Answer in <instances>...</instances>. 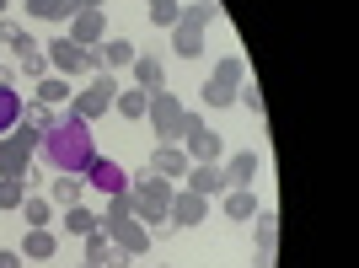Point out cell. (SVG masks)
<instances>
[{
	"label": "cell",
	"mask_w": 359,
	"mask_h": 268,
	"mask_svg": "<svg viewBox=\"0 0 359 268\" xmlns=\"http://www.w3.org/2000/svg\"><path fill=\"white\" fill-rule=\"evenodd\" d=\"M32 156H38L48 172H60V177H81V172L97 161V134H91L86 119L65 113V119H54V129L38 140V150H32Z\"/></svg>",
	"instance_id": "6da1fadb"
},
{
	"label": "cell",
	"mask_w": 359,
	"mask_h": 268,
	"mask_svg": "<svg viewBox=\"0 0 359 268\" xmlns=\"http://www.w3.org/2000/svg\"><path fill=\"white\" fill-rule=\"evenodd\" d=\"M172 194H177V182L150 177V172H140V177L129 182V209H135V220L145 225L150 236H156V231H177V225L166 220V209H172Z\"/></svg>",
	"instance_id": "7a4b0ae2"
},
{
	"label": "cell",
	"mask_w": 359,
	"mask_h": 268,
	"mask_svg": "<svg viewBox=\"0 0 359 268\" xmlns=\"http://www.w3.org/2000/svg\"><path fill=\"white\" fill-rule=\"evenodd\" d=\"M102 236L118 247V253H129V257H145L150 253V231L135 220V209H129V194H113L107 199V209H102Z\"/></svg>",
	"instance_id": "3957f363"
},
{
	"label": "cell",
	"mask_w": 359,
	"mask_h": 268,
	"mask_svg": "<svg viewBox=\"0 0 359 268\" xmlns=\"http://www.w3.org/2000/svg\"><path fill=\"white\" fill-rule=\"evenodd\" d=\"M113 97H118V75H113V70H97V75H86V86L70 97V113L91 123V119H102L107 107H113Z\"/></svg>",
	"instance_id": "277c9868"
},
{
	"label": "cell",
	"mask_w": 359,
	"mask_h": 268,
	"mask_svg": "<svg viewBox=\"0 0 359 268\" xmlns=\"http://www.w3.org/2000/svg\"><path fill=\"white\" fill-rule=\"evenodd\" d=\"M241 81H247V65H241V54H220L215 60V70H210V81H204V102L210 107H231L236 102V91H241Z\"/></svg>",
	"instance_id": "5b68a950"
},
{
	"label": "cell",
	"mask_w": 359,
	"mask_h": 268,
	"mask_svg": "<svg viewBox=\"0 0 359 268\" xmlns=\"http://www.w3.org/2000/svg\"><path fill=\"white\" fill-rule=\"evenodd\" d=\"M43 54H48V70H60L65 81H75V75H97V70H102V65H97V54H91V48H81V43H70V38H48Z\"/></svg>",
	"instance_id": "8992f818"
},
{
	"label": "cell",
	"mask_w": 359,
	"mask_h": 268,
	"mask_svg": "<svg viewBox=\"0 0 359 268\" xmlns=\"http://www.w3.org/2000/svg\"><path fill=\"white\" fill-rule=\"evenodd\" d=\"M182 113H188V107H182L166 86H161V91H150L145 119H150V129L161 134V145H177V140H182Z\"/></svg>",
	"instance_id": "52a82bcc"
},
{
	"label": "cell",
	"mask_w": 359,
	"mask_h": 268,
	"mask_svg": "<svg viewBox=\"0 0 359 268\" xmlns=\"http://www.w3.org/2000/svg\"><path fill=\"white\" fill-rule=\"evenodd\" d=\"M177 145L188 150V161H220V156H225V140L198 119V113H182V140H177Z\"/></svg>",
	"instance_id": "ba28073f"
},
{
	"label": "cell",
	"mask_w": 359,
	"mask_h": 268,
	"mask_svg": "<svg viewBox=\"0 0 359 268\" xmlns=\"http://www.w3.org/2000/svg\"><path fill=\"white\" fill-rule=\"evenodd\" d=\"M81 177H86V188H97V194H107V199H113V194H129V172H123L118 161H107V156H97Z\"/></svg>",
	"instance_id": "9c48e42d"
},
{
	"label": "cell",
	"mask_w": 359,
	"mask_h": 268,
	"mask_svg": "<svg viewBox=\"0 0 359 268\" xmlns=\"http://www.w3.org/2000/svg\"><path fill=\"white\" fill-rule=\"evenodd\" d=\"M188 166H194V161H188V150H182V145H156V150H150V161H145V172L172 182V177H188Z\"/></svg>",
	"instance_id": "30bf717a"
},
{
	"label": "cell",
	"mask_w": 359,
	"mask_h": 268,
	"mask_svg": "<svg viewBox=\"0 0 359 268\" xmlns=\"http://www.w3.org/2000/svg\"><path fill=\"white\" fill-rule=\"evenodd\" d=\"M188 194L220 199V194H225V166H220V161H194V166H188Z\"/></svg>",
	"instance_id": "8fae6325"
},
{
	"label": "cell",
	"mask_w": 359,
	"mask_h": 268,
	"mask_svg": "<svg viewBox=\"0 0 359 268\" xmlns=\"http://www.w3.org/2000/svg\"><path fill=\"white\" fill-rule=\"evenodd\" d=\"M27 172H32V145L6 134L0 140V177H27Z\"/></svg>",
	"instance_id": "7c38bea8"
},
{
	"label": "cell",
	"mask_w": 359,
	"mask_h": 268,
	"mask_svg": "<svg viewBox=\"0 0 359 268\" xmlns=\"http://www.w3.org/2000/svg\"><path fill=\"white\" fill-rule=\"evenodd\" d=\"M204 215H210V199L188 194V188H177V194H172V209H166V220H172V225H182V231H188V225H198Z\"/></svg>",
	"instance_id": "4fadbf2b"
},
{
	"label": "cell",
	"mask_w": 359,
	"mask_h": 268,
	"mask_svg": "<svg viewBox=\"0 0 359 268\" xmlns=\"http://www.w3.org/2000/svg\"><path fill=\"white\" fill-rule=\"evenodd\" d=\"M91 54H97V65H102V70H113V75H118V70H129V65H135V54H140V48L129 43V38H102V43L91 48Z\"/></svg>",
	"instance_id": "5bb4252c"
},
{
	"label": "cell",
	"mask_w": 359,
	"mask_h": 268,
	"mask_svg": "<svg viewBox=\"0 0 359 268\" xmlns=\"http://www.w3.org/2000/svg\"><path fill=\"white\" fill-rule=\"evenodd\" d=\"M48 129H54V113L32 102V107H22V119H16V129H11V134H16V140H27V145L38 150V140H43Z\"/></svg>",
	"instance_id": "9a60e30c"
},
{
	"label": "cell",
	"mask_w": 359,
	"mask_h": 268,
	"mask_svg": "<svg viewBox=\"0 0 359 268\" xmlns=\"http://www.w3.org/2000/svg\"><path fill=\"white\" fill-rule=\"evenodd\" d=\"M107 38V22H102V11H75L70 16V43H81V48H97Z\"/></svg>",
	"instance_id": "2e32d148"
},
{
	"label": "cell",
	"mask_w": 359,
	"mask_h": 268,
	"mask_svg": "<svg viewBox=\"0 0 359 268\" xmlns=\"http://www.w3.org/2000/svg\"><path fill=\"white\" fill-rule=\"evenodd\" d=\"M16 253L27 257V263H48V257L60 253V236H54L48 225H38V231H27V236H22V247H16Z\"/></svg>",
	"instance_id": "e0dca14e"
},
{
	"label": "cell",
	"mask_w": 359,
	"mask_h": 268,
	"mask_svg": "<svg viewBox=\"0 0 359 268\" xmlns=\"http://www.w3.org/2000/svg\"><path fill=\"white\" fill-rule=\"evenodd\" d=\"M166 32H172V54L177 60H198L204 54V27H194V22L177 16V27H166Z\"/></svg>",
	"instance_id": "ac0fdd59"
},
{
	"label": "cell",
	"mask_w": 359,
	"mask_h": 268,
	"mask_svg": "<svg viewBox=\"0 0 359 268\" xmlns=\"http://www.w3.org/2000/svg\"><path fill=\"white\" fill-rule=\"evenodd\" d=\"M129 75H135L140 91H161V86H166V70H161V60H156V54H135Z\"/></svg>",
	"instance_id": "d6986e66"
},
{
	"label": "cell",
	"mask_w": 359,
	"mask_h": 268,
	"mask_svg": "<svg viewBox=\"0 0 359 268\" xmlns=\"http://www.w3.org/2000/svg\"><path fill=\"white\" fill-rule=\"evenodd\" d=\"M252 177H257V156L252 150H236L225 161V188H252Z\"/></svg>",
	"instance_id": "ffe728a7"
},
{
	"label": "cell",
	"mask_w": 359,
	"mask_h": 268,
	"mask_svg": "<svg viewBox=\"0 0 359 268\" xmlns=\"http://www.w3.org/2000/svg\"><path fill=\"white\" fill-rule=\"evenodd\" d=\"M22 11L32 16V22H70V0H22Z\"/></svg>",
	"instance_id": "44dd1931"
},
{
	"label": "cell",
	"mask_w": 359,
	"mask_h": 268,
	"mask_svg": "<svg viewBox=\"0 0 359 268\" xmlns=\"http://www.w3.org/2000/svg\"><path fill=\"white\" fill-rule=\"evenodd\" d=\"M65 231H70V236H91V231H102V215H91V209L86 204H70V209H65Z\"/></svg>",
	"instance_id": "7402d4cb"
},
{
	"label": "cell",
	"mask_w": 359,
	"mask_h": 268,
	"mask_svg": "<svg viewBox=\"0 0 359 268\" xmlns=\"http://www.w3.org/2000/svg\"><path fill=\"white\" fill-rule=\"evenodd\" d=\"M70 97H75V91H70L65 75H43V81H38V107H65Z\"/></svg>",
	"instance_id": "603a6c76"
},
{
	"label": "cell",
	"mask_w": 359,
	"mask_h": 268,
	"mask_svg": "<svg viewBox=\"0 0 359 268\" xmlns=\"http://www.w3.org/2000/svg\"><path fill=\"white\" fill-rule=\"evenodd\" d=\"M22 91H11V81H0V134H11L16 119H22Z\"/></svg>",
	"instance_id": "cb8c5ba5"
},
{
	"label": "cell",
	"mask_w": 359,
	"mask_h": 268,
	"mask_svg": "<svg viewBox=\"0 0 359 268\" xmlns=\"http://www.w3.org/2000/svg\"><path fill=\"white\" fill-rule=\"evenodd\" d=\"M225 215H231V220H252L257 215L252 188H225Z\"/></svg>",
	"instance_id": "d4e9b609"
},
{
	"label": "cell",
	"mask_w": 359,
	"mask_h": 268,
	"mask_svg": "<svg viewBox=\"0 0 359 268\" xmlns=\"http://www.w3.org/2000/svg\"><path fill=\"white\" fill-rule=\"evenodd\" d=\"M257 257H273V247H279V220H273L269 209H257Z\"/></svg>",
	"instance_id": "484cf974"
},
{
	"label": "cell",
	"mask_w": 359,
	"mask_h": 268,
	"mask_svg": "<svg viewBox=\"0 0 359 268\" xmlns=\"http://www.w3.org/2000/svg\"><path fill=\"white\" fill-rule=\"evenodd\" d=\"M22 220H27V231H38V225L54 220V204H48L43 194H27V199H22Z\"/></svg>",
	"instance_id": "4316f807"
},
{
	"label": "cell",
	"mask_w": 359,
	"mask_h": 268,
	"mask_svg": "<svg viewBox=\"0 0 359 268\" xmlns=\"http://www.w3.org/2000/svg\"><path fill=\"white\" fill-rule=\"evenodd\" d=\"M81 194H86V177H54V199L48 204L70 209V204H81Z\"/></svg>",
	"instance_id": "83f0119b"
},
{
	"label": "cell",
	"mask_w": 359,
	"mask_h": 268,
	"mask_svg": "<svg viewBox=\"0 0 359 268\" xmlns=\"http://www.w3.org/2000/svg\"><path fill=\"white\" fill-rule=\"evenodd\" d=\"M145 102H150V91H140V86H129V91L113 97V107H118L123 119H145Z\"/></svg>",
	"instance_id": "f1b7e54d"
},
{
	"label": "cell",
	"mask_w": 359,
	"mask_h": 268,
	"mask_svg": "<svg viewBox=\"0 0 359 268\" xmlns=\"http://www.w3.org/2000/svg\"><path fill=\"white\" fill-rule=\"evenodd\" d=\"M27 199V177H0V209H22Z\"/></svg>",
	"instance_id": "f546056e"
},
{
	"label": "cell",
	"mask_w": 359,
	"mask_h": 268,
	"mask_svg": "<svg viewBox=\"0 0 359 268\" xmlns=\"http://www.w3.org/2000/svg\"><path fill=\"white\" fill-rule=\"evenodd\" d=\"M215 16H220L215 0H194V6H182V22H194V27H210Z\"/></svg>",
	"instance_id": "4dcf8cb0"
},
{
	"label": "cell",
	"mask_w": 359,
	"mask_h": 268,
	"mask_svg": "<svg viewBox=\"0 0 359 268\" xmlns=\"http://www.w3.org/2000/svg\"><path fill=\"white\" fill-rule=\"evenodd\" d=\"M236 102L252 113V119H263V91H257V81H241V91H236Z\"/></svg>",
	"instance_id": "1f68e13d"
},
{
	"label": "cell",
	"mask_w": 359,
	"mask_h": 268,
	"mask_svg": "<svg viewBox=\"0 0 359 268\" xmlns=\"http://www.w3.org/2000/svg\"><path fill=\"white\" fill-rule=\"evenodd\" d=\"M22 75H32V81H43V75H48V54H43V48L22 54Z\"/></svg>",
	"instance_id": "d6a6232c"
},
{
	"label": "cell",
	"mask_w": 359,
	"mask_h": 268,
	"mask_svg": "<svg viewBox=\"0 0 359 268\" xmlns=\"http://www.w3.org/2000/svg\"><path fill=\"white\" fill-rule=\"evenodd\" d=\"M177 16H182V6H150V22H156V27H177Z\"/></svg>",
	"instance_id": "836d02e7"
},
{
	"label": "cell",
	"mask_w": 359,
	"mask_h": 268,
	"mask_svg": "<svg viewBox=\"0 0 359 268\" xmlns=\"http://www.w3.org/2000/svg\"><path fill=\"white\" fill-rule=\"evenodd\" d=\"M6 48H16V60H22V54H32V48H38V38H32V32H22V27H16V38H11V43H6Z\"/></svg>",
	"instance_id": "e575fe53"
},
{
	"label": "cell",
	"mask_w": 359,
	"mask_h": 268,
	"mask_svg": "<svg viewBox=\"0 0 359 268\" xmlns=\"http://www.w3.org/2000/svg\"><path fill=\"white\" fill-rule=\"evenodd\" d=\"M22 263H27V257L16 253V247H11V253H0V268H22Z\"/></svg>",
	"instance_id": "d590c367"
},
{
	"label": "cell",
	"mask_w": 359,
	"mask_h": 268,
	"mask_svg": "<svg viewBox=\"0 0 359 268\" xmlns=\"http://www.w3.org/2000/svg\"><path fill=\"white\" fill-rule=\"evenodd\" d=\"M70 11H102V0H70Z\"/></svg>",
	"instance_id": "8d00e7d4"
},
{
	"label": "cell",
	"mask_w": 359,
	"mask_h": 268,
	"mask_svg": "<svg viewBox=\"0 0 359 268\" xmlns=\"http://www.w3.org/2000/svg\"><path fill=\"white\" fill-rule=\"evenodd\" d=\"M16 38V22H6V16H0V43H11Z\"/></svg>",
	"instance_id": "74e56055"
},
{
	"label": "cell",
	"mask_w": 359,
	"mask_h": 268,
	"mask_svg": "<svg viewBox=\"0 0 359 268\" xmlns=\"http://www.w3.org/2000/svg\"><path fill=\"white\" fill-rule=\"evenodd\" d=\"M252 268H273V257H257V263H252Z\"/></svg>",
	"instance_id": "f35d334b"
},
{
	"label": "cell",
	"mask_w": 359,
	"mask_h": 268,
	"mask_svg": "<svg viewBox=\"0 0 359 268\" xmlns=\"http://www.w3.org/2000/svg\"><path fill=\"white\" fill-rule=\"evenodd\" d=\"M150 6H177V0H150Z\"/></svg>",
	"instance_id": "ab89813d"
},
{
	"label": "cell",
	"mask_w": 359,
	"mask_h": 268,
	"mask_svg": "<svg viewBox=\"0 0 359 268\" xmlns=\"http://www.w3.org/2000/svg\"><path fill=\"white\" fill-rule=\"evenodd\" d=\"M6 11H11V0H0V16H6Z\"/></svg>",
	"instance_id": "60d3db41"
},
{
	"label": "cell",
	"mask_w": 359,
	"mask_h": 268,
	"mask_svg": "<svg viewBox=\"0 0 359 268\" xmlns=\"http://www.w3.org/2000/svg\"><path fill=\"white\" fill-rule=\"evenodd\" d=\"M156 268H172V263H156Z\"/></svg>",
	"instance_id": "b9f144b4"
}]
</instances>
